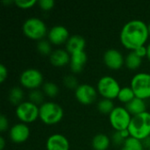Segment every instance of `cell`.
I'll return each instance as SVG.
<instances>
[{"label": "cell", "instance_id": "obj_1", "mask_svg": "<svg viewBox=\"0 0 150 150\" xmlns=\"http://www.w3.org/2000/svg\"><path fill=\"white\" fill-rule=\"evenodd\" d=\"M149 38L148 25L140 19H133L126 23L120 34L122 46L130 51L145 46Z\"/></svg>", "mask_w": 150, "mask_h": 150}, {"label": "cell", "instance_id": "obj_2", "mask_svg": "<svg viewBox=\"0 0 150 150\" xmlns=\"http://www.w3.org/2000/svg\"><path fill=\"white\" fill-rule=\"evenodd\" d=\"M130 136L140 141L150 136V112H145L133 116L128 127Z\"/></svg>", "mask_w": 150, "mask_h": 150}, {"label": "cell", "instance_id": "obj_3", "mask_svg": "<svg viewBox=\"0 0 150 150\" xmlns=\"http://www.w3.org/2000/svg\"><path fill=\"white\" fill-rule=\"evenodd\" d=\"M64 116L62 107L54 101H47L40 106L39 119L46 125L58 124Z\"/></svg>", "mask_w": 150, "mask_h": 150}, {"label": "cell", "instance_id": "obj_4", "mask_svg": "<svg viewBox=\"0 0 150 150\" xmlns=\"http://www.w3.org/2000/svg\"><path fill=\"white\" fill-rule=\"evenodd\" d=\"M22 31L25 37L30 40L40 41L47 36V27L44 21L39 18H29L25 20L22 25Z\"/></svg>", "mask_w": 150, "mask_h": 150}, {"label": "cell", "instance_id": "obj_5", "mask_svg": "<svg viewBox=\"0 0 150 150\" xmlns=\"http://www.w3.org/2000/svg\"><path fill=\"white\" fill-rule=\"evenodd\" d=\"M120 90V83L111 76H102L97 83V91L103 98L113 100L118 98Z\"/></svg>", "mask_w": 150, "mask_h": 150}, {"label": "cell", "instance_id": "obj_6", "mask_svg": "<svg viewBox=\"0 0 150 150\" xmlns=\"http://www.w3.org/2000/svg\"><path fill=\"white\" fill-rule=\"evenodd\" d=\"M130 87L136 98L143 100L150 98V74L145 72L137 73L133 76Z\"/></svg>", "mask_w": 150, "mask_h": 150}, {"label": "cell", "instance_id": "obj_7", "mask_svg": "<svg viewBox=\"0 0 150 150\" xmlns=\"http://www.w3.org/2000/svg\"><path fill=\"white\" fill-rule=\"evenodd\" d=\"M19 83L29 91L37 90L44 84L43 75L37 69H26L19 76Z\"/></svg>", "mask_w": 150, "mask_h": 150}, {"label": "cell", "instance_id": "obj_8", "mask_svg": "<svg viewBox=\"0 0 150 150\" xmlns=\"http://www.w3.org/2000/svg\"><path fill=\"white\" fill-rule=\"evenodd\" d=\"M132 117L126 107L116 106L109 115V122L115 131H122L128 129Z\"/></svg>", "mask_w": 150, "mask_h": 150}, {"label": "cell", "instance_id": "obj_9", "mask_svg": "<svg viewBox=\"0 0 150 150\" xmlns=\"http://www.w3.org/2000/svg\"><path fill=\"white\" fill-rule=\"evenodd\" d=\"M15 113L21 123L30 124L37 120L40 114V106L30 101H24L16 106Z\"/></svg>", "mask_w": 150, "mask_h": 150}, {"label": "cell", "instance_id": "obj_10", "mask_svg": "<svg viewBox=\"0 0 150 150\" xmlns=\"http://www.w3.org/2000/svg\"><path fill=\"white\" fill-rule=\"evenodd\" d=\"M98 91L89 83H82L75 90V97L76 100L83 105H89L93 104L98 98Z\"/></svg>", "mask_w": 150, "mask_h": 150}, {"label": "cell", "instance_id": "obj_11", "mask_svg": "<svg viewBox=\"0 0 150 150\" xmlns=\"http://www.w3.org/2000/svg\"><path fill=\"white\" fill-rule=\"evenodd\" d=\"M103 61L105 66L112 70H118L125 65V58L122 53L115 48L106 50L104 54Z\"/></svg>", "mask_w": 150, "mask_h": 150}, {"label": "cell", "instance_id": "obj_12", "mask_svg": "<svg viewBox=\"0 0 150 150\" xmlns=\"http://www.w3.org/2000/svg\"><path fill=\"white\" fill-rule=\"evenodd\" d=\"M70 35L69 30L61 25L52 26L47 33V40L55 46H61L66 44Z\"/></svg>", "mask_w": 150, "mask_h": 150}, {"label": "cell", "instance_id": "obj_13", "mask_svg": "<svg viewBox=\"0 0 150 150\" xmlns=\"http://www.w3.org/2000/svg\"><path fill=\"white\" fill-rule=\"evenodd\" d=\"M30 136V128L27 124L25 123H17L13 125L9 130V138L10 140L17 144L25 142Z\"/></svg>", "mask_w": 150, "mask_h": 150}, {"label": "cell", "instance_id": "obj_14", "mask_svg": "<svg viewBox=\"0 0 150 150\" xmlns=\"http://www.w3.org/2000/svg\"><path fill=\"white\" fill-rule=\"evenodd\" d=\"M70 145L69 140L61 134L50 135L46 142L47 150H69Z\"/></svg>", "mask_w": 150, "mask_h": 150}, {"label": "cell", "instance_id": "obj_15", "mask_svg": "<svg viewBox=\"0 0 150 150\" xmlns=\"http://www.w3.org/2000/svg\"><path fill=\"white\" fill-rule=\"evenodd\" d=\"M70 57L71 54L66 49L58 48L53 50V52L49 55V62L53 66L56 68H62L67 66L68 64L69 65Z\"/></svg>", "mask_w": 150, "mask_h": 150}, {"label": "cell", "instance_id": "obj_16", "mask_svg": "<svg viewBox=\"0 0 150 150\" xmlns=\"http://www.w3.org/2000/svg\"><path fill=\"white\" fill-rule=\"evenodd\" d=\"M85 45H86V41H85L84 38L78 34L71 35L69 37V39L68 40L67 43L65 44L66 50L70 54L84 51Z\"/></svg>", "mask_w": 150, "mask_h": 150}, {"label": "cell", "instance_id": "obj_17", "mask_svg": "<svg viewBox=\"0 0 150 150\" xmlns=\"http://www.w3.org/2000/svg\"><path fill=\"white\" fill-rule=\"evenodd\" d=\"M87 59H88L87 54L84 51L71 54L69 67H70L72 73L74 74L81 73L87 62Z\"/></svg>", "mask_w": 150, "mask_h": 150}, {"label": "cell", "instance_id": "obj_18", "mask_svg": "<svg viewBox=\"0 0 150 150\" xmlns=\"http://www.w3.org/2000/svg\"><path fill=\"white\" fill-rule=\"evenodd\" d=\"M132 116H136L147 112V104L145 100L139 98H134L125 106Z\"/></svg>", "mask_w": 150, "mask_h": 150}, {"label": "cell", "instance_id": "obj_19", "mask_svg": "<svg viewBox=\"0 0 150 150\" xmlns=\"http://www.w3.org/2000/svg\"><path fill=\"white\" fill-rule=\"evenodd\" d=\"M110 144L111 139L104 134H96L91 141V146L94 150H107Z\"/></svg>", "mask_w": 150, "mask_h": 150}, {"label": "cell", "instance_id": "obj_20", "mask_svg": "<svg viewBox=\"0 0 150 150\" xmlns=\"http://www.w3.org/2000/svg\"><path fill=\"white\" fill-rule=\"evenodd\" d=\"M23 99H24V91L20 87L15 86L9 91L8 100L12 105L18 106L22 102H24Z\"/></svg>", "mask_w": 150, "mask_h": 150}, {"label": "cell", "instance_id": "obj_21", "mask_svg": "<svg viewBox=\"0 0 150 150\" xmlns=\"http://www.w3.org/2000/svg\"><path fill=\"white\" fill-rule=\"evenodd\" d=\"M142 63V58L138 56L134 51H131L125 57V65L130 70H134L139 69Z\"/></svg>", "mask_w": 150, "mask_h": 150}, {"label": "cell", "instance_id": "obj_22", "mask_svg": "<svg viewBox=\"0 0 150 150\" xmlns=\"http://www.w3.org/2000/svg\"><path fill=\"white\" fill-rule=\"evenodd\" d=\"M97 108L98 112H101L102 114H105L109 116L110 113L112 112V110L115 108V106H114V103L112 100L107 99V98H102L101 100L98 101Z\"/></svg>", "mask_w": 150, "mask_h": 150}, {"label": "cell", "instance_id": "obj_23", "mask_svg": "<svg viewBox=\"0 0 150 150\" xmlns=\"http://www.w3.org/2000/svg\"><path fill=\"white\" fill-rule=\"evenodd\" d=\"M134 98H136V97H135L134 92L131 87H123V88H121L117 98L119 99L120 102L127 105Z\"/></svg>", "mask_w": 150, "mask_h": 150}, {"label": "cell", "instance_id": "obj_24", "mask_svg": "<svg viewBox=\"0 0 150 150\" xmlns=\"http://www.w3.org/2000/svg\"><path fill=\"white\" fill-rule=\"evenodd\" d=\"M144 147L142 145V141L135 139L134 137H129L126 140L124 145L122 146L120 150H144Z\"/></svg>", "mask_w": 150, "mask_h": 150}, {"label": "cell", "instance_id": "obj_25", "mask_svg": "<svg viewBox=\"0 0 150 150\" xmlns=\"http://www.w3.org/2000/svg\"><path fill=\"white\" fill-rule=\"evenodd\" d=\"M42 91L48 98H54L59 94V87L53 82H46L42 85Z\"/></svg>", "mask_w": 150, "mask_h": 150}, {"label": "cell", "instance_id": "obj_26", "mask_svg": "<svg viewBox=\"0 0 150 150\" xmlns=\"http://www.w3.org/2000/svg\"><path fill=\"white\" fill-rule=\"evenodd\" d=\"M44 98H45V94L43 93L42 91L37 89V90H33V91H30L29 94H28V101L33 103L36 105H41L44 102Z\"/></svg>", "mask_w": 150, "mask_h": 150}, {"label": "cell", "instance_id": "obj_27", "mask_svg": "<svg viewBox=\"0 0 150 150\" xmlns=\"http://www.w3.org/2000/svg\"><path fill=\"white\" fill-rule=\"evenodd\" d=\"M37 51L41 55H50L53 52L52 44L47 40H41L37 43Z\"/></svg>", "mask_w": 150, "mask_h": 150}, {"label": "cell", "instance_id": "obj_28", "mask_svg": "<svg viewBox=\"0 0 150 150\" xmlns=\"http://www.w3.org/2000/svg\"><path fill=\"white\" fill-rule=\"evenodd\" d=\"M62 83H63V85L66 88L71 89V90H76L79 86L78 80L74 75H67V76H65L63 77Z\"/></svg>", "mask_w": 150, "mask_h": 150}, {"label": "cell", "instance_id": "obj_29", "mask_svg": "<svg viewBox=\"0 0 150 150\" xmlns=\"http://www.w3.org/2000/svg\"><path fill=\"white\" fill-rule=\"evenodd\" d=\"M14 4L20 9H30L32 7H33L36 4H38V2L36 0H17L14 2Z\"/></svg>", "mask_w": 150, "mask_h": 150}, {"label": "cell", "instance_id": "obj_30", "mask_svg": "<svg viewBox=\"0 0 150 150\" xmlns=\"http://www.w3.org/2000/svg\"><path fill=\"white\" fill-rule=\"evenodd\" d=\"M112 142L116 146H123L126 142V139L123 137L120 131H115L112 135Z\"/></svg>", "mask_w": 150, "mask_h": 150}, {"label": "cell", "instance_id": "obj_31", "mask_svg": "<svg viewBox=\"0 0 150 150\" xmlns=\"http://www.w3.org/2000/svg\"><path fill=\"white\" fill-rule=\"evenodd\" d=\"M38 4L40 8L43 11H50L54 6V0H40L38 1Z\"/></svg>", "mask_w": 150, "mask_h": 150}, {"label": "cell", "instance_id": "obj_32", "mask_svg": "<svg viewBox=\"0 0 150 150\" xmlns=\"http://www.w3.org/2000/svg\"><path fill=\"white\" fill-rule=\"evenodd\" d=\"M9 128V122H8V119L6 118L5 115L2 114L0 116V131L2 133L5 132L7 129Z\"/></svg>", "mask_w": 150, "mask_h": 150}, {"label": "cell", "instance_id": "obj_33", "mask_svg": "<svg viewBox=\"0 0 150 150\" xmlns=\"http://www.w3.org/2000/svg\"><path fill=\"white\" fill-rule=\"evenodd\" d=\"M7 76H8L7 68L4 64H1L0 65V82L1 83H4L6 80Z\"/></svg>", "mask_w": 150, "mask_h": 150}, {"label": "cell", "instance_id": "obj_34", "mask_svg": "<svg viewBox=\"0 0 150 150\" xmlns=\"http://www.w3.org/2000/svg\"><path fill=\"white\" fill-rule=\"evenodd\" d=\"M134 52H135V54H136L138 56H140L141 58L147 57V47H145V46L137 48L136 50H134Z\"/></svg>", "mask_w": 150, "mask_h": 150}, {"label": "cell", "instance_id": "obj_35", "mask_svg": "<svg viewBox=\"0 0 150 150\" xmlns=\"http://www.w3.org/2000/svg\"><path fill=\"white\" fill-rule=\"evenodd\" d=\"M142 145H143L144 149H147V150L150 149V136L145 138L144 140H142Z\"/></svg>", "mask_w": 150, "mask_h": 150}, {"label": "cell", "instance_id": "obj_36", "mask_svg": "<svg viewBox=\"0 0 150 150\" xmlns=\"http://www.w3.org/2000/svg\"><path fill=\"white\" fill-rule=\"evenodd\" d=\"M4 146H5V140L3 136L0 137V150L4 149Z\"/></svg>", "mask_w": 150, "mask_h": 150}, {"label": "cell", "instance_id": "obj_37", "mask_svg": "<svg viewBox=\"0 0 150 150\" xmlns=\"http://www.w3.org/2000/svg\"><path fill=\"white\" fill-rule=\"evenodd\" d=\"M147 58L150 62V42L149 43V45L147 46Z\"/></svg>", "mask_w": 150, "mask_h": 150}, {"label": "cell", "instance_id": "obj_38", "mask_svg": "<svg viewBox=\"0 0 150 150\" xmlns=\"http://www.w3.org/2000/svg\"><path fill=\"white\" fill-rule=\"evenodd\" d=\"M14 2L15 1H4L3 4H14Z\"/></svg>", "mask_w": 150, "mask_h": 150}, {"label": "cell", "instance_id": "obj_39", "mask_svg": "<svg viewBox=\"0 0 150 150\" xmlns=\"http://www.w3.org/2000/svg\"><path fill=\"white\" fill-rule=\"evenodd\" d=\"M148 30H149V37H150V23L148 25Z\"/></svg>", "mask_w": 150, "mask_h": 150}, {"label": "cell", "instance_id": "obj_40", "mask_svg": "<svg viewBox=\"0 0 150 150\" xmlns=\"http://www.w3.org/2000/svg\"><path fill=\"white\" fill-rule=\"evenodd\" d=\"M149 150H150V149H149Z\"/></svg>", "mask_w": 150, "mask_h": 150}]
</instances>
